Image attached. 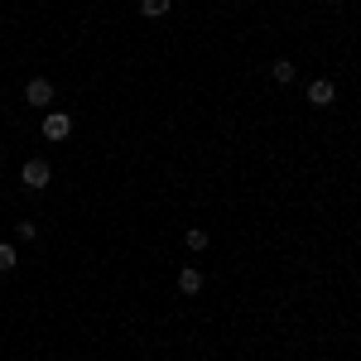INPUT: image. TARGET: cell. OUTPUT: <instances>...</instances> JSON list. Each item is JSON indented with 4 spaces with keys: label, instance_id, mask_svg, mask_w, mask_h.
Returning <instances> with one entry per match:
<instances>
[{
    "label": "cell",
    "instance_id": "6da1fadb",
    "mask_svg": "<svg viewBox=\"0 0 361 361\" xmlns=\"http://www.w3.org/2000/svg\"><path fill=\"white\" fill-rule=\"evenodd\" d=\"M25 102H29V106H39V111L54 106V82H49V78H29V82H25Z\"/></svg>",
    "mask_w": 361,
    "mask_h": 361
},
{
    "label": "cell",
    "instance_id": "7a4b0ae2",
    "mask_svg": "<svg viewBox=\"0 0 361 361\" xmlns=\"http://www.w3.org/2000/svg\"><path fill=\"white\" fill-rule=\"evenodd\" d=\"M20 178H25V188H34V193H44V188H49V178H54V169L44 164V159H29V164L20 169Z\"/></svg>",
    "mask_w": 361,
    "mask_h": 361
},
{
    "label": "cell",
    "instance_id": "3957f363",
    "mask_svg": "<svg viewBox=\"0 0 361 361\" xmlns=\"http://www.w3.org/2000/svg\"><path fill=\"white\" fill-rule=\"evenodd\" d=\"M68 130H73V121H68L63 111H49V116H44V135H49V140H68Z\"/></svg>",
    "mask_w": 361,
    "mask_h": 361
},
{
    "label": "cell",
    "instance_id": "277c9868",
    "mask_svg": "<svg viewBox=\"0 0 361 361\" xmlns=\"http://www.w3.org/2000/svg\"><path fill=\"white\" fill-rule=\"evenodd\" d=\"M333 97H337V87L328 82V78H318V82H308V102H313V106H333Z\"/></svg>",
    "mask_w": 361,
    "mask_h": 361
},
{
    "label": "cell",
    "instance_id": "5b68a950",
    "mask_svg": "<svg viewBox=\"0 0 361 361\" xmlns=\"http://www.w3.org/2000/svg\"><path fill=\"white\" fill-rule=\"evenodd\" d=\"M178 289H183V294H202V275H197L193 265H188V270H178Z\"/></svg>",
    "mask_w": 361,
    "mask_h": 361
},
{
    "label": "cell",
    "instance_id": "8992f818",
    "mask_svg": "<svg viewBox=\"0 0 361 361\" xmlns=\"http://www.w3.org/2000/svg\"><path fill=\"white\" fill-rule=\"evenodd\" d=\"M270 73H275V82H294V78H299V68H294L289 58H275V63H270Z\"/></svg>",
    "mask_w": 361,
    "mask_h": 361
},
{
    "label": "cell",
    "instance_id": "52a82bcc",
    "mask_svg": "<svg viewBox=\"0 0 361 361\" xmlns=\"http://www.w3.org/2000/svg\"><path fill=\"white\" fill-rule=\"evenodd\" d=\"M173 10V0H140V15H149V20H159Z\"/></svg>",
    "mask_w": 361,
    "mask_h": 361
},
{
    "label": "cell",
    "instance_id": "ba28073f",
    "mask_svg": "<svg viewBox=\"0 0 361 361\" xmlns=\"http://www.w3.org/2000/svg\"><path fill=\"white\" fill-rule=\"evenodd\" d=\"M183 246L188 250H207V231H202V226H188V231H183Z\"/></svg>",
    "mask_w": 361,
    "mask_h": 361
},
{
    "label": "cell",
    "instance_id": "9c48e42d",
    "mask_svg": "<svg viewBox=\"0 0 361 361\" xmlns=\"http://www.w3.org/2000/svg\"><path fill=\"white\" fill-rule=\"evenodd\" d=\"M15 265H20L15 246H10V241H0V275H5V270H15Z\"/></svg>",
    "mask_w": 361,
    "mask_h": 361
},
{
    "label": "cell",
    "instance_id": "30bf717a",
    "mask_svg": "<svg viewBox=\"0 0 361 361\" xmlns=\"http://www.w3.org/2000/svg\"><path fill=\"white\" fill-rule=\"evenodd\" d=\"M15 236H20V241H34V236H39V226H34V222H20V226H15Z\"/></svg>",
    "mask_w": 361,
    "mask_h": 361
}]
</instances>
